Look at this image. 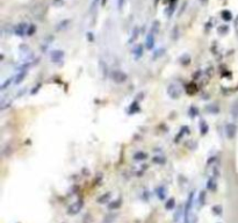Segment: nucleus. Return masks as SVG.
<instances>
[{"label":"nucleus","mask_w":238,"mask_h":223,"mask_svg":"<svg viewBox=\"0 0 238 223\" xmlns=\"http://www.w3.org/2000/svg\"><path fill=\"white\" fill-rule=\"evenodd\" d=\"M110 196H112V194L110 193H106L104 195V196H100L99 199H98V202L99 203H106V202H108V200L110 199Z\"/></svg>","instance_id":"obj_26"},{"label":"nucleus","mask_w":238,"mask_h":223,"mask_svg":"<svg viewBox=\"0 0 238 223\" xmlns=\"http://www.w3.org/2000/svg\"><path fill=\"white\" fill-rule=\"evenodd\" d=\"M208 130H209V127L208 124H207V122L203 121V120H201V121H200V133H201V135H206L208 133Z\"/></svg>","instance_id":"obj_16"},{"label":"nucleus","mask_w":238,"mask_h":223,"mask_svg":"<svg viewBox=\"0 0 238 223\" xmlns=\"http://www.w3.org/2000/svg\"><path fill=\"white\" fill-rule=\"evenodd\" d=\"M201 4H207V0H200Z\"/></svg>","instance_id":"obj_37"},{"label":"nucleus","mask_w":238,"mask_h":223,"mask_svg":"<svg viewBox=\"0 0 238 223\" xmlns=\"http://www.w3.org/2000/svg\"><path fill=\"white\" fill-rule=\"evenodd\" d=\"M98 4H99V0H93V2H92V10H96V7H98Z\"/></svg>","instance_id":"obj_33"},{"label":"nucleus","mask_w":238,"mask_h":223,"mask_svg":"<svg viewBox=\"0 0 238 223\" xmlns=\"http://www.w3.org/2000/svg\"><path fill=\"white\" fill-rule=\"evenodd\" d=\"M64 51L60 49H55L50 52V60L55 63V64H58V63H62L63 60H64Z\"/></svg>","instance_id":"obj_5"},{"label":"nucleus","mask_w":238,"mask_h":223,"mask_svg":"<svg viewBox=\"0 0 238 223\" xmlns=\"http://www.w3.org/2000/svg\"><path fill=\"white\" fill-rule=\"evenodd\" d=\"M26 76H27V70H22V71H19L18 73L15 74L14 77V84L15 85H19L21 84L23 79L26 78Z\"/></svg>","instance_id":"obj_10"},{"label":"nucleus","mask_w":238,"mask_h":223,"mask_svg":"<svg viewBox=\"0 0 238 223\" xmlns=\"http://www.w3.org/2000/svg\"><path fill=\"white\" fill-rule=\"evenodd\" d=\"M123 5H124V0H119V1H117V8H119L120 10L123 8Z\"/></svg>","instance_id":"obj_34"},{"label":"nucleus","mask_w":238,"mask_h":223,"mask_svg":"<svg viewBox=\"0 0 238 223\" xmlns=\"http://www.w3.org/2000/svg\"><path fill=\"white\" fill-rule=\"evenodd\" d=\"M184 223H187V222H184Z\"/></svg>","instance_id":"obj_38"},{"label":"nucleus","mask_w":238,"mask_h":223,"mask_svg":"<svg viewBox=\"0 0 238 223\" xmlns=\"http://www.w3.org/2000/svg\"><path fill=\"white\" fill-rule=\"evenodd\" d=\"M159 26H160L159 21H154V23H152V26H151L150 33H151V34H154V35H157V34H158V31H159Z\"/></svg>","instance_id":"obj_20"},{"label":"nucleus","mask_w":238,"mask_h":223,"mask_svg":"<svg viewBox=\"0 0 238 223\" xmlns=\"http://www.w3.org/2000/svg\"><path fill=\"white\" fill-rule=\"evenodd\" d=\"M222 18H223L225 21H230L232 19V14H231L229 10H223V12H222Z\"/></svg>","instance_id":"obj_27"},{"label":"nucleus","mask_w":238,"mask_h":223,"mask_svg":"<svg viewBox=\"0 0 238 223\" xmlns=\"http://www.w3.org/2000/svg\"><path fill=\"white\" fill-rule=\"evenodd\" d=\"M156 193H157V196H158L160 200H164V199L167 196V189L165 188V186H159L156 189Z\"/></svg>","instance_id":"obj_13"},{"label":"nucleus","mask_w":238,"mask_h":223,"mask_svg":"<svg viewBox=\"0 0 238 223\" xmlns=\"http://www.w3.org/2000/svg\"><path fill=\"white\" fill-rule=\"evenodd\" d=\"M213 213H215L216 215H221V213H222L221 206H215V207H213Z\"/></svg>","instance_id":"obj_32"},{"label":"nucleus","mask_w":238,"mask_h":223,"mask_svg":"<svg viewBox=\"0 0 238 223\" xmlns=\"http://www.w3.org/2000/svg\"><path fill=\"white\" fill-rule=\"evenodd\" d=\"M139 36V28L138 27H134L133 30H131V35H130L129 40H128V43L129 44H133L134 42H136V40L138 39Z\"/></svg>","instance_id":"obj_12"},{"label":"nucleus","mask_w":238,"mask_h":223,"mask_svg":"<svg viewBox=\"0 0 238 223\" xmlns=\"http://www.w3.org/2000/svg\"><path fill=\"white\" fill-rule=\"evenodd\" d=\"M207 188L209 189V191H211V192H214V191H216V188H217V178L216 177H210V178L208 179V181H207Z\"/></svg>","instance_id":"obj_11"},{"label":"nucleus","mask_w":238,"mask_h":223,"mask_svg":"<svg viewBox=\"0 0 238 223\" xmlns=\"http://www.w3.org/2000/svg\"><path fill=\"white\" fill-rule=\"evenodd\" d=\"M139 110H141V108H139V106H138V102L135 101V102H133V104L130 105L128 114H135V113H138Z\"/></svg>","instance_id":"obj_17"},{"label":"nucleus","mask_w":238,"mask_h":223,"mask_svg":"<svg viewBox=\"0 0 238 223\" xmlns=\"http://www.w3.org/2000/svg\"><path fill=\"white\" fill-rule=\"evenodd\" d=\"M228 30H229L228 26H221V27L218 28V33H220V34H227Z\"/></svg>","instance_id":"obj_29"},{"label":"nucleus","mask_w":238,"mask_h":223,"mask_svg":"<svg viewBox=\"0 0 238 223\" xmlns=\"http://www.w3.org/2000/svg\"><path fill=\"white\" fill-rule=\"evenodd\" d=\"M175 207V200L173 198H170L167 199V201L165 203V208L167 209V210H171V209H173Z\"/></svg>","instance_id":"obj_19"},{"label":"nucleus","mask_w":238,"mask_h":223,"mask_svg":"<svg viewBox=\"0 0 238 223\" xmlns=\"http://www.w3.org/2000/svg\"><path fill=\"white\" fill-rule=\"evenodd\" d=\"M173 8H174V5L172 4V5L169 7V16H171V15H172V13H173V10H174Z\"/></svg>","instance_id":"obj_35"},{"label":"nucleus","mask_w":238,"mask_h":223,"mask_svg":"<svg viewBox=\"0 0 238 223\" xmlns=\"http://www.w3.org/2000/svg\"><path fill=\"white\" fill-rule=\"evenodd\" d=\"M29 28H30L29 23H27V22H20L19 25H16L14 28H13V31H14V34L16 35V36L25 37V36H28V34H29Z\"/></svg>","instance_id":"obj_2"},{"label":"nucleus","mask_w":238,"mask_h":223,"mask_svg":"<svg viewBox=\"0 0 238 223\" xmlns=\"http://www.w3.org/2000/svg\"><path fill=\"white\" fill-rule=\"evenodd\" d=\"M166 92H167V95H169L171 99L177 100L181 97V93L183 91L180 89V86L177 84H170L166 89Z\"/></svg>","instance_id":"obj_3"},{"label":"nucleus","mask_w":238,"mask_h":223,"mask_svg":"<svg viewBox=\"0 0 238 223\" xmlns=\"http://www.w3.org/2000/svg\"><path fill=\"white\" fill-rule=\"evenodd\" d=\"M206 110L209 114H218L220 113V107L216 104H211L206 107Z\"/></svg>","instance_id":"obj_14"},{"label":"nucleus","mask_w":238,"mask_h":223,"mask_svg":"<svg viewBox=\"0 0 238 223\" xmlns=\"http://www.w3.org/2000/svg\"><path fill=\"white\" fill-rule=\"evenodd\" d=\"M231 116L233 119H238V101L231 106Z\"/></svg>","instance_id":"obj_21"},{"label":"nucleus","mask_w":238,"mask_h":223,"mask_svg":"<svg viewBox=\"0 0 238 223\" xmlns=\"http://www.w3.org/2000/svg\"><path fill=\"white\" fill-rule=\"evenodd\" d=\"M154 44H156V39H154V35L149 33L146 35V39H145V49L148 50H152L154 48Z\"/></svg>","instance_id":"obj_8"},{"label":"nucleus","mask_w":238,"mask_h":223,"mask_svg":"<svg viewBox=\"0 0 238 223\" xmlns=\"http://www.w3.org/2000/svg\"><path fill=\"white\" fill-rule=\"evenodd\" d=\"M121 203H122V200H121V199H117V200H115L113 202H110V204H109L108 207L109 209H116L121 206Z\"/></svg>","instance_id":"obj_24"},{"label":"nucleus","mask_w":238,"mask_h":223,"mask_svg":"<svg viewBox=\"0 0 238 223\" xmlns=\"http://www.w3.org/2000/svg\"><path fill=\"white\" fill-rule=\"evenodd\" d=\"M12 81H14V78H8V79H7V80L5 81V83H2V85L0 86V89H1V91L6 89H7V87H8V86L10 85V83H12Z\"/></svg>","instance_id":"obj_28"},{"label":"nucleus","mask_w":238,"mask_h":223,"mask_svg":"<svg viewBox=\"0 0 238 223\" xmlns=\"http://www.w3.org/2000/svg\"><path fill=\"white\" fill-rule=\"evenodd\" d=\"M152 160H154V163L156 164H159V165H162V164H164L165 162H166V159H165V157L164 156H154V158H152Z\"/></svg>","instance_id":"obj_22"},{"label":"nucleus","mask_w":238,"mask_h":223,"mask_svg":"<svg viewBox=\"0 0 238 223\" xmlns=\"http://www.w3.org/2000/svg\"><path fill=\"white\" fill-rule=\"evenodd\" d=\"M52 5L55 7H60L64 5V0H52Z\"/></svg>","instance_id":"obj_30"},{"label":"nucleus","mask_w":238,"mask_h":223,"mask_svg":"<svg viewBox=\"0 0 238 223\" xmlns=\"http://www.w3.org/2000/svg\"><path fill=\"white\" fill-rule=\"evenodd\" d=\"M87 36H88V40L89 41H94V36L92 37V34H91V33H87Z\"/></svg>","instance_id":"obj_36"},{"label":"nucleus","mask_w":238,"mask_h":223,"mask_svg":"<svg viewBox=\"0 0 238 223\" xmlns=\"http://www.w3.org/2000/svg\"><path fill=\"white\" fill-rule=\"evenodd\" d=\"M69 22H70L69 20H66V21H63V22H60V25L57 26V30H62V29H63V28H65V27H66V25H68Z\"/></svg>","instance_id":"obj_31"},{"label":"nucleus","mask_w":238,"mask_h":223,"mask_svg":"<svg viewBox=\"0 0 238 223\" xmlns=\"http://www.w3.org/2000/svg\"><path fill=\"white\" fill-rule=\"evenodd\" d=\"M83 206H84V201L83 200H78V201H76V202H73L70 206L69 209H68V213H69V215H76V214H78L81 210Z\"/></svg>","instance_id":"obj_7"},{"label":"nucleus","mask_w":238,"mask_h":223,"mask_svg":"<svg viewBox=\"0 0 238 223\" xmlns=\"http://www.w3.org/2000/svg\"><path fill=\"white\" fill-rule=\"evenodd\" d=\"M110 79L113 80L115 84H124L128 80V74L121 70H113L110 72Z\"/></svg>","instance_id":"obj_1"},{"label":"nucleus","mask_w":238,"mask_h":223,"mask_svg":"<svg viewBox=\"0 0 238 223\" xmlns=\"http://www.w3.org/2000/svg\"><path fill=\"white\" fill-rule=\"evenodd\" d=\"M206 192L204 191H201L200 192V195H199V203H200V206H203L204 203H206Z\"/></svg>","instance_id":"obj_25"},{"label":"nucleus","mask_w":238,"mask_h":223,"mask_svg":"<svg viewBox=\"0 0 238 223\" xmlns=\"http://www.w3.org/2000/svg\"><path fill=\"white\" fill-rule=\"evenodd\" d=\"M237 124L233 123V122H230V123L227 124L225 127V135L229 139H233L235 136L237 134Z\"/></svg>","instance_id":"obj_6"},{"label":"nucleus","mask_w":238,"mask_h":223,"mask_svg":"<svg viewBox=\"0 0 238 223\" xmlns=\"http://www.w3.org/2000/svg\"><path fill=\"white\" fill-rule=\"evenodd\" d=\"M131 52L134 55L135 60H139V58H142V56L144 54V47L142 44L135 45L134 48L131 49Z\"/></svg>","instance_id":"obj_9"},{"label":"nucleus","mask_w":238,"mask_h":223,"mask_svg":"<svg viewBox=\"0 0 238 223\" xmlns=\"http://www.w3.org/2000/svg\"><path fill=\"white\" fill-rule=\"evenodd\" d=\"M133 158H134L135 160H137V162H142V160H145V159L148 158V154L144 152V151H137V152L134 155Z\"/></svg>","instance_id":"obj_15"},{"label":"nucleus","mask_w":238,"mask_h":223,"mask_svg":"<svg viewBox=\"0 0 238 223\" xmlns=\"http://www.w3.org/2000/svg\"><path fill=\"white\" fill-rule=\"evenodd\" d=\"M193 202H194V192H191L188 195V199L186 201V204H185V209H184V215H185V222H189V214H191V210H192V207H193Z\"/></svg>","instance_id":"obj_4"},{"label":"nucleus","mask_w":238,"mask_h":223,"mask_svg":"<svg viewBox=\"0 0 238 223\" xmlns=\"http://www.w3.org/2000/svg\"><path fill=\"white\" fill-rule=\"evenodd\" d=\"M181 216H183V207H181V206H179L178 210H177V212H175V214H174V217H173L174 222H178Z\"/></svg>","instance_id":"obj_23"},{"label":"nucleus","mask_w":238,"mask_h":223,"mask_svg":"<svg viewBox=\"0 0 238 223\" xmlns=\"http://www.w3.org/2000/svg\"><path fill=\"white\" fill-rule=\"evenodd\" d=\"M165 51H166V49L164 48V47H160V48H158V50H156L154 52V60H157V58H160L162 56H163L164 54H165Z\"/></svg>","instance_id":"obj_18"}]
</instances>
